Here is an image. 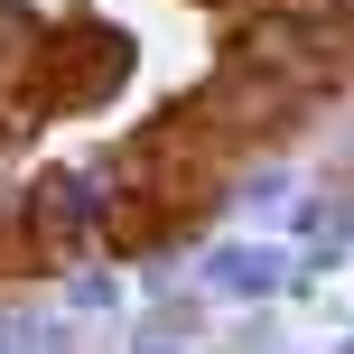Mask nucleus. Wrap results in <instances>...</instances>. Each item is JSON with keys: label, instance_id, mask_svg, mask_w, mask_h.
<instances>
[{"label": "nucleus", "instance_id": "1", "mask_svg": "<svg viewBox=\"0 0 354 354\" xmlns=\"http://www.w3.org/2000/svg\"><path fill=\"white\" fill-rule=\"evenodd\" d=\"M280 252H261V243H224V252H214V261H205V280L214 289H224V299H261V289H280Z\"/></svg>", "mask_w": 354, "mask_h": 354}]
</instances>
